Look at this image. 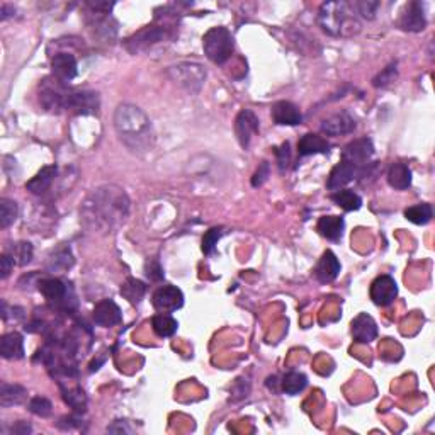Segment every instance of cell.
I'll return each instance as SVG.
<instances>
[{
	"instance_id": "cell-22",
	"label": "cell",
	"mask_w": 435,
	"mask_h": 435,
	"mask_svg": "<svg viewBox=\"0 0 435 435\" xmlns=\"http://www.w3.org/2000/svg\"><path fill=\"white\" fill-rule=\"evenodd\" d=\"M328 151H330V143L323 136H318L313 133H306L298 143L299 157H310V155L318 153L327 155Z\"/></svg>"
},
{
	"instance_id": "cell-25",
	"label": "cell",
	"mask_w": 435,
	"mask_h": 435,
	"mask_svg": "<svg viewBox=\"0 0 435 435\" xmlns=\"http://www.w3.org/2000/svg\"><path fill=\"white\" fill-rule=\"evenodd\" d=\"M316 228L321 236H325L330 242H338L344 235L345 221L342 216H321L318 219Z\"/></svg>"
},
{
	"instance_id": "cell-8",
	"label": "cell",
	"mask_w": 435,
	"mask_h": 435,
	"mask_svg": "<svg viewBox=\"0 0 435 435\" xmlns=\"http://www.w3.org/2000/svg\"><path fill=\"white\" fill-rule=\"evenodd\" d=\"M171 33H169V27L165 26H147L145 29L138 31L133 36L126 38L125 46L129 53L136 55V53L147 51L151 46L162 43V41L169 40Z\"/></svg>"
},
{
	"instance_id": "cell-41",
	"label": "cell",
	"mask_w": 435,
	"mask_h": 435,
	"mask_svg": "<svg viewBox=\"0 0 435 435\" xmlns=\"http://www.w3.org/2000/svg\"><path fill=\"white\" fill-rule=\"evenodd\" d=\"M145 271H147V277L150 279V281H162L164 279V269H162V265L158 264V260H150L147 264V267H145Z\"/></svg>"
},
{
	"instance_id": "cell-26",
	"label": "cell",
	"mask_w": 435,
	"mask_h": 435,
	"mask_svg": "<svg viewBox=\"0 0 435 435\" xmlns=\"http://www.w3.org/2000/svg\"><path fill=\"white\" fill-rule=\"evenodd\" d=\"M73 253L69 247H60L55 252L49 253L48 262H46V269H48L51 274H56V272H66L73 267Z\"/></svg>"
},
{
	"instance_id": "cell-33",
	"label": "cell",
	"mask_w": 435,
	"mask_h": 435,
	"mask_svg": "<svg viewBox=\"0 0 435 435\" xmlns=\"http://www.w3.org/2000/svg\"><path fill=\"white\" fill-rule=\"evenodd\" d=\"M405 218L415 225H427L432 219V206L427 203L415 204L405 210Z\"/></svg>"
},
{
	"instance_id": "cell-43",
	"label": "cell",
	"mask_w": 435,
	"mask_h": 435,
	"mask_svg": "<svg viewBox=\"0 0 435 435\" xmlns=\"http://www.w3.org/2000/svg\"><path fill=\"white\" fill-rule=\"evenodd\" d=\"M267 177H269V164H267V162H262L260 169L252 177V186L253 187H260L262 184H264L265 180H267Z\"/></svg>"
},
{
	"instance_id": "cell-44",
	"label": "cell",
	"mask_w": 435,
	"mask_h": 435,
	"mask_svg": "<svg viewBox=\"0 0 435 435\" xmlns=\"http://www.w3.org/2000/svg\"><path fill=\"white\" fill-rule=\"evenodd\" d=\"M108 432L111 434H133V429L128 425V422L125 420H116L112 422V425L108 427Z\"/></svg>"
},
{
	"instance_id": "cell-39",
	"label": "cell",
	"mask_w": 435,
	"mask_h": 435,
	"mask_svg": "<svg viewBox=\"0 0 435 435\" xmlns=\"http://www.w3.org/2000/svg\"><path fill=\"white\" fill-rule=\"evenodd\" d=\"M356 3L357 14L364 17V19H374L377 12V7H380V2H373V0H362V2H353Z\"/></svg>"
},
{
	"instance_id": "cell-18",
	"label": "cell",
	"mask_w": 435,
	"mask_h": 435,
	"mask_svg": "<svg viewBox=\"0 0 435 435\" xmlns=\"http://www.w3.org/2000/svg\"><path fill=\"white\" fill-rule=\"evenodd\" d=\"M350 327H352V337L357 344H371L377 337L376 321L367 313L357 314Z\"/></svg>"
},
{
	"instance_id": "cell-23",
	"label": "cell",
	"mask_w": 435,
	"mask_h": 435,
	"mask_svg": "<svg viewBox=\"0 0 435 435\" xmlns=\"http://www.w3.org/2000/svg\"><path fill=\"white\" fill-rule=\"evenodd\" d=\"M0 356L7 360H17L24 357V340L23 335L17 332L5 334L0 340Z\"/></svg>"
},
{
	"instance_id": "cell-32",
	"label": "cell",
	"mask_w": 435,
	"mask_h": 435,
	"mask_svg": "<svg viewBox=\"0 0 435 435\" xmlns=\"http://www.w3.org/2000/svg\"><path fill=\"white\" fill-rule=\"evenodd\" d=\"M308 377L303 373H288L281 381V390L286 395H298L306 388Z\"/></svg>"
},
{
	"instance_id": "cell-45",
	"label": "cell",
	"mask_w": 435,
	"mask_h": 435,
	"mask_svg": "<svg viewBox=\"0 0 435 435\" xmlns=\"http://www.w3.org/2000/svg\"><path fill=\"white\" fill-rule=\"evenodd\" d=\"M12 432L17 435H27L31 432V427L26 422H17L16 427H12Z\"/></svg>"
},
{
	"instance_id": "cell-4",
	"label": "cell",
	"mask_w": 435,
	"mask_h": 435,
	"mask_svg": "<svg viewBox=\"0 0 435 435\" xmlns=\"http://www.w3.org/2000/svg\"><path fill=\"white\" fill-rule=\"evenodd\" d=\"M204 55L216 65H225L235 51V41L226 27H211L203 38Z\"/></svg>"
},
{
	"instance_id": "cell-7",
	"label": "cell",
	"mask_w": 435,
	"mask_h": 435,
	"mask_svg": "<svg viewBox=\"0 0 435 435\" xmlns=\"http://www.w3.org/2000/svg\"><path fill=\"white\" fill-rule=\"evenodd\" d=\"M38 289L41 295L48 299L51 305L62 310H70V303L75 305V295H73L70 284L58 277H46L38 282Z\"/></svg>"
},
{
	"instance_id": "cell-13",
	"label": "cell",
	"mask_w": 435,
	"mask_h": 435,
	"mask_svg": "<svg viewBox=\"0 0 435 435\" xmlns=\"http://www.w3.org/2000/svg\"><path fill=\"white\" fill-rule=\"evenodd\" d=\"M184 305V295L175 286H160L153 293V306L160 313H172Z\"/></svg>"
},
{
	"instance_id": "cell-2",
	"label": "cell",
	"mask_w": 435,
	"mask_h": 435,
	"mask_svg": "<svg viewBox=\"0 0 435 435\" xmlns=\"http://www.w3.org/2000/svg\"><path fill=\"white\" fill-rule=\"evenodd\" d=\"M114 129L121 143L133 153L143 155L153 148V126H151L150 118L138 105H118L114 112Z\"/></svg>"
},
{
	"instance_id": "cell-15",
	"label": "cell",
	"mask_w": 435,
	"mask_h": 435,
	"mask_svg": "<svg viewBox=\"0 0 435 435\" xmlns=\"http://www.w3.org/2000/svg\"><path fill=\"white\" fill-rule=\"evenodd\" d=\"M357 123L353 116H350L347 111L335 112V114L328 116L327 119L321 121V133L327 136H340V134H349L356 129Z\"/></svg>"
},
{
	"instance_id": "cell-36",
	"label": "cell",
	"mask_w": 435,
	"mask_h": 435,
	"mask_svg": "<svg viewBox=\"0 0 435 435\" xmlns=\"http://www.w3.org/2000/svg\"><path fill=\"white\" fill-rule=\"evenodd\" d=\"M223 235H225V228H221V226H216V228H211L210 232H206V235L203 236V252L206 256H213L219 238Z\"/></svg>"
},
{
	"instance_id": "cell-9",
	"label": "cell",
	"mask_w": 435,
	"mask_h": 435,
	"mask_svg": "<svg viewBox=\"0 0 435 435\" xmlns=\"http://www.w3.org/2000/svg\"><path fill=\"white\" fill-rule=\"evenodd\" d=\"M374 155V145L369 138H359V140L350 141L347 147L342 150V160L349 162L353 167L359 169L362 175L366 174L367 165Z\"/></svg>"
},
{
	"instance_id": "cell-42",
	"label": "cell",
	"mask_w": 435,
	"mask_h": 435,
	"mask_svg": "<svg viewBox=\"0 0 435 435\" xmlns=\"http://www.w3.org/2000/svg\"><path fill=\"white\" fill-rule=\"evenodd\" d=\"M14 265H16V262H14L12 257L9 256V253H3L2 257H0V277L2 279H7L9 277V274L12 272Z\"/></svg>"
},
{
	"instance_id": "cell-17",
	"label": "cell",
	"mask_w": 435,
	"mask_h": 435,
	"mask_svg": "<svg viewBox=\"0 0 435 435\" xmlns=\"http://www.w3.org/2000/svg\"><path fill=\"white\" fill-rule=\"evenodd\" d=\"M92 318H94L95 323L99 327H104V328H111L116 327L123 321V314L119 306L116 305L112 299H102L95 305L94 311H92Z\"/></svg>"
},
{
	"instance_id": "cell-10",
	"label": "cell",
	"mask_w": 435,
	"mask_h": 435,
	"mask_svg": "<svg viewBox=\"0 0 435 435\" xmlns=\"http://www.w3.org/2000/svg\"><path fill=\"white\" fill-rule=\"evenodd\" d=\"M371 299L374 305L377 306H390L395 303L396 296H398V286L391 275L383 274L376 277L371 284Z\"/></svg>"
},
{
	"instance_id": "cell-24",
	"label": "cell",
	"mask_w": 435,
	"mask_h": 435,
	"mask_svg": "<svg viewBox=\"0 0 435 435\" xmlns=\"http://www.w3.org/2000/svg\"><path fill=\"white\" fill-rule=\"evenodd\" d=\"M56 174H58V167L56 165H46V167L41 169L29 182L26 184V189L33 194H45L46 190L51 187V184L55 182Z\"/></svg>"
},
{
	"instance_id": "cell-34",
	"label": "cell",
	"mask_w": 435,
	"mask_h": 435,
	"mask_svg": "<svg viewBox=\"0 0 435 435\" xmlns=\"http://www.w3.org/2000/svg\"><path fill=\"white\" fill-rule=\"evenodd\" d=\"M5 253H9L17 265H26L33 259V245L29 242L12 243Z\"/></svg>"
},
{
	"instance_id": "cell-28",
	"label": "cell",
	"mask_w": 435,
	"mask_h": 435,
	"mask_svg": "<svg viewBox=\"0 0 435 435\" xmlns=\"http://www.w3.org/2000/svg\"><path fill=\"white\" fill-rule=\"evenodd\" d=\"M332 201L344 211H357L362 206V199H360L359 194H356L350 189L335 190V192L332 194Z\"/></svg>"
},
{
	"instance_id": "cell-46",
	"label": "cell",
	"mask_w": 435,
	"mask_h": 435,
	"mask_svg": "<svg viewBox=\"0 0 435 435\" xmlns=\"http://www.w3.org/2000/svg\"><path fill=\"white\" fill-rule=\"evenodd\" d=\"M277 383H281V381H277V376L267 377V386L272 388V390H274V391H277V386H275V384H277Z\"/></svg>"
},
{
	"instance_id": "cell-27",
	"label": "cell",
	"mask_w": 435,
	"mask_h": 435,
	"mask_svg": "<svg viewBox=\"0 0 435 435\" xmlns=\"http://www.w3.org/2000/svg\"><path fill=\"white\" fill-rule=\"evenodd\" d=\"M388 184L396 190H405L412 186V171L403 162H395L388 171Z\"/></svg>"
},
{
	"instance_id": "cell-20",
	"label": "cell",
	"mask_w": 435,
	"mask_h": 435,
	"mask_svg": "<svg viewBox=\"0 0 435 435\" xmlns=\"http://www.w3.org/2000/svg\"><path fill=\"white\" fill-rule=\"evenodd\" d=\"M359 175H362V172H360L359 169L353 167V165L349 164V162L340 160V164H337L334 169H332L330 175H328V180H327V187L335 192V190L344 189L349 182H352V180Z\"/></svg>"
},
{
	"instance_id": "cell-29",
	"label": "cell",
	"mask_w": 435,
	"mask_h": 435,
	"mask_svg": "<svg viewBox=\"0 0 435 435\" xmlns=\"http://www.w3.org/2000/svg\"><path fill=\"white\" fill-rule=\"evenodd\" d=\"M151 327H153V332L158 335V337L165 338V337H172V335L177 332V323L175 318H172L169 313H158L151 318Z\"/></svg>"
},
{
	"instance_id": "cell-37",
	"label": "cell",
	"mask_w": 435,
	"mask_h": 435,
	"mask_svg": "<svg viewBox=\"0 0 435 435\" xmlns=\"http://www.w3.org/2000/svg\"><path fill=\"white\" fill-rule=\"evenodd\" d=\"M398 79V69H396V63H391L390 66H386L384 70H381L376 77L373 79V86L377 88H384L388 86H391L395 80Z\"/></svg>"
},
{
	"instance_id": "cell-14",
	"label": "cell",
	"mask_w": 435,
	"mask_h": 435,
	"mask_svg": "<svg viewBox=\"0 0 435 435\" xmlns=\"http://www.w3.org/2000/svg\"><path fill=\"white\" fill-rule=\"evenodd\" d=\"M259 118L256 116V112L250 111V109H243V111L238 112L235 121V133L240 145H242L245 150L250 147V141H252L253 134L259 133Z\"/></svg>"
},
{
	"instance_id": "cell-11",
	"label": "cell",
	"mask_w": 435,
	"mask_h": 435,
	"mask_svg": "<svg viewBox=\"0 0 435 435\" xmlns=\"http://www.w3.org/2000/svg\"><path fill=\"white\" fill-rule=\"evenodd\" d=\"M101 108V99L97 92L92 90H72L69 101V111L80 116L97 114Z\"/></svg>"
},
{
	"instance_id": "cell-3",
	"label": "cell",
	"mask_w": 435,
	"mask_h": 435,
	"mask_svg": "<svg viewBox=\"0 0 435 435\" xmlns=\"http://www.w3.org/2000/svg\"><path fill=\"white\" fill-rule=\"evenodd\" d=\"M318 24L330 36H352L360 31L353 2H325L318 10Z\"/></svg>"
},
{
	"instance_id": "cell-31",
	"label": "cell",
	"mask_w": 435,
	"mask_h": 435,
	"mask_svg": "<svg viewBox=\"0 0 435 435\" xmlns=\"http://www.w3.org/2000/svg\"><path fill=\"white\" fill-rule=\"evenodd\" d=\"M121 295L128 299L131 305H138L147 295V286H145V282L138 281V279L129 277L121 286Z\"/></svg>"
},
{
	"instance_id": "cell-5",
	"label": "cell",
	"mask_w": 435,
	"mask_h": 435,
	"mask_svg": "<svg viewBox=\"0 0 435 435\" xmlns=\"http://www.w3.org/2000/svg\"><path fill=\"white\" fill-rule=\"evenodd\" d=\"M169 77L172 82L180 88H184L189 94H196L204 87L206 82V70L203 65L192 62L177 63L174 66H169Z\"/></svg>"
},
{
	"instance_id": "cell-21",
	"label": "cell",
	"mask_w": 435,
	"mask_h": 435,
	"mask_svg": "<svg viewBox=\"0 0 435 435\" xmlns=\"http://www.w3.org/2000/svg\"><path fill=\"white\" fill-rule=\"evenodd\" d=\"M313 272L316 281H320L321 284H328V282H334L338 277V274H340V262H338L337 256L334 252L327 250L321 256V259L318 260Z\"/></svg>"
},
{
	"instance_id": "cell-35",
	"label": "cell",
	"mask_w": 435,
	"mask_h": 435,
	"mask_svg": "<svg viewBox=\"0 0 435 435\" xmlns=\"http://www.w3.org/2000/svg\"><path fill=\"white\" fill-rule=\"evenodd\" d=\"M17 214H19V208H17L16 201L2 197L0 199V228H9L17 219Z\"/></svg>"
},
{
	"instance_id": "cell-38",
	"label": "cell",
	"mask_w": 435,
	"mask_h": 435,
	"mask_svg": "<svg viewBox=\"0 0 435 435\" xmlns=\"http://www.w3.org/2000/svg\"><path fill=\"white\" fill-rule=\"evenodd\" d=\"M51 401H49L48 398H45V396H36V398H33L29 401V410L34 413V415L41 417V419H46V417L51 415Z\"/></svg>"
},
{
	"instance_id": "cell-30",
	"label": "cell",
	"mask_w": 435,
	"mask_h": 435,
	"mask_svg": "<svg viewBox=\"0 0 435 435\" xmlns=\"http://www.w3.org/2000/svg\"><path fill=\"white\" fill-rule=\"evenodd\" d=\"M26 399V390L19 384H7L3 383L0 386V405L2 406H14L21 405Z\"/></svg>"
},
{
	"instance_id": "cell-6",
	"label": "cell",
	"mask_w": 435,
	"mask_h": 435,
	"mask_svg": "<svg viewBox=\"0 0 435 435\" xmlns=\"http://www.w3.org/2000/svg\"><path fill=\"white\" fill-rule=\"evenodd\" d=\"M70 94H72V88H69V84L60 82L55 77H48L40 86L41 105L48 112H55V114L69 111Z\"/></svg>"
},
{
	"instance_id": "cell-40",
	"label": "cell",
	"mask_w": 435,
	"mask_h": 435,
	"mask_svg": "<svg viewBox=\"0 0 435 435\" xmlns=\"http://www.w3.org/2000/svg\"><path fill=\"white\" fill-rule=\"evenodd\" d=\"M275 155H277V164L281 171L288 169L289 162H291V150H289V143L284 141L279 148H275Z\"/></svg>"
},
{
	"instance_id": "cell-19",
	"label": "cell",
	"mask_w": 435,
	"mask_h": 435,
	"mask_svg": "<svg viewBox=\"0 0 435 435\" xmlns=\"http://www.w3.org/2000/svg\"><path fill=\"white\" fill-rule=\"evenodd\" d=\"M272 119L279 126H298L303 123V114L296 104L289 101H279L272 105Z\"/></svg>"
},
{
	"instance_id": "cell-1",
	"label": "cell",
	"mask_w": 435,
	"mask_h": 435,
	"mask_svg": "<svg viewBox=\"0 0 435 435\" xmlns=\"http://www.w3.org/2000/svg\"><path fill=\"white\" fill-rule=\"evenodd\" d=\"M129 197L114 184L95 187L80 206V223L97 235H108L121 228L129 216Z\"/></svg>"
},
{
	"instance_id": "cell-12",
	"label": "cell",
	"mask_w": 435,
	"mask_h": 435,
	"mask_svg": "<svg viewBox=\"0 0 435 435\" xmlns=\"http://www.w3.org/2000/svg\"><path fill=\"white\" fill-rule=\"evenodd\" d=\"M79 73V63L72 53H56L51 58V77L63 84L72 82Z\"/></svg>"
},
{
	"instance_id": "cell-16",
	"label": "cell",
	"mask_w": 435,
	"mask_h": 435,
	"mask_svg": "<svg viewBox=\"0 0 435 435\" xmlns=\"http://www.w3.org/2000/svg\"><path fill=\"white\" fill-rule=\"evenodd\" d=\"M427 17L422 2H410L399 17V27L410 33H420L425 29Z\"/></svg>"
}]
</instances>
